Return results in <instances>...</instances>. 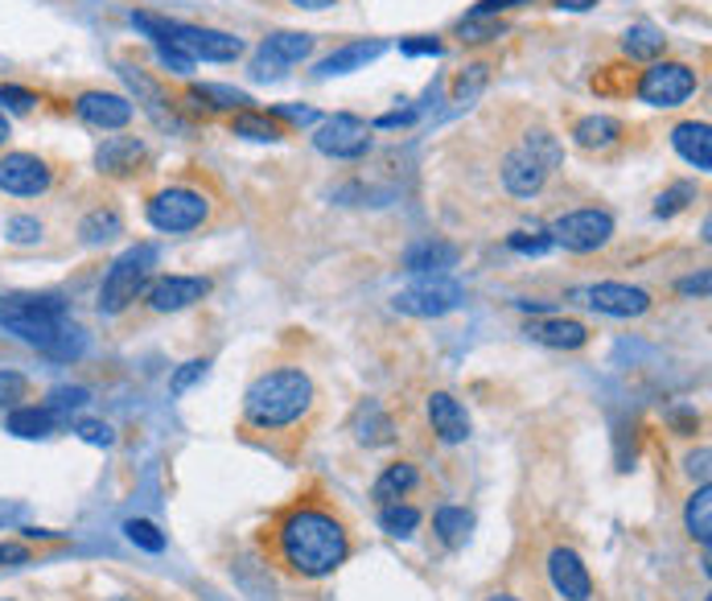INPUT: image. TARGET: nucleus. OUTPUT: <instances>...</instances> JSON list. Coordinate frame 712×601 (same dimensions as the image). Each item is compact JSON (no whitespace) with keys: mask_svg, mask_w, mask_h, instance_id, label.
I'll return each instance as SVG.
<instances>
[{"mask_svg":"<svg viewBox=\"0 0 712 601\" xmlns=\"http://www.w3.org/2000/svg\"><path fill=\"white\" fill-rule=\"evenodd\" d=\"M453 263H457V247L445 240H420L404 252V272L416 277H445Z\"/></svg>","mask_w":712,"mask_h":601,"instance_id":"4be33fe9","label":"nucleus"},{"mask_svg":"<svg viewBox=\"0 0 712 601\" xmlns=\"http://www.w3.org/2000/svg\"><path fill=\"white\" fill-rule=\"evenodd\" d=\"M314 145H318V152L334 157V161H358V157L371 152V124L351 112H337L318 124Z\"/></svg>","mask_w":712,"mask_h":601,"instance_id":"9d476101","label":"nucleus"},{"mask_svg":"<svg viewBox=\"0 0 712 601\" xmlns=\"http://www.w3.org/2000/svg\"><path fill=\"white\" fill-rule=\"evenodd\" d=\"M87 400H91V392H87V388H54L46 408H54V413L62 416V413H71V408H83Z\"/></svg>","mask_w":712,"mask_h":601,"instance_id":"37998d69","label":"nucleus"},{"mask_svg":"<svg viewBox=\"0 0 712 601\" xmlns=\"http://www.w3.org/2000/svg\"><path fill=\"white\" fill-rule=\"evenodd\" d=\"M21 400H29V379L21 371H0V408H21Z\"/></svg>","mask_w":712,"mask_h":601,"instance_id":"58836bf2","label":"nucleus"},{"mask_svg":"<svg viewBox=\"0 0 712 601\" xmlns=\"http://www.w3.org/2000/svg\"><path fill=\"white\" fill-rule=\"evenodd\" d=\"M152 263H157V247L152 244L128 247V252L108 268V277H103V289H99V314L115 318V314H124L136 297H145L149 277H152Z\"/></svg>","mask_w":712,"mask_h":601,"instance_id":"423d86ee","label":"nucleus"},{"mask_svg":"<svg viewBox=\"0 0 712 601\" xmlns=\"http://www.w3.org/2000/svg\"><path fill=\"white\" fill-rule=\"evenodd\" d=\"M95 165L103 177H136L149 165V149L140 136H108L95 152Z\"/></svg>","mask_w":712,"mask_h":601,"instance_id":"f3484780","label":"nucleus"},{"mask_svg":"<svg viewBox=\"0 0 712 601\" xmlns=\"http://www.w3.org/2000/svg\"><path fill=\"white\" fill-rule=\"evenodd\" d=\"M527 339L540 342V346H552V351H581L589 342V326L577 318H544L527 326Z\"/></svg>","mask_w":712,"mask_h":601,"instance_id":"aec40b11","label":"nucleus"},{"mask_svg":"<svg viewBox=\"0 0 712 601\" xmlns=\"http://www.w3.org/2000/svg\"><path fill=\"white\" fill-rule=\"evenodd\" d=\"M506 247L519 256H544L552 247V235L548 231H515V235H506Z\"/></svg>","mask_w":712,"mask_h":601,"instance_id":"ea45409f","label":"nucleus"},{"mask_svg":"<svg viewBox=\"0 0 712 601\" xmlns=\"http://www.w3.org/2000/svg\"><path fill=\"white\" fill-rule=\"evenodd\" d=\"M54 182V173L38 152H4L0 157V189L13 198H38Z\"/></svg>","mask_w":712,"mask_h":601,"instance_id":"f8f14e48","label":"nucleus"},{"mask_svg":"<svg viewBox=\"0 0 712 601\" xmlns=\"http://www.w3.org/2000/svg\"><path fill=\"white\" fill-rule=\"evenodd\" d=\"M400 50H404V54H441L445 46L437 38H413V41H400Z\"/></svg>","mask_w":712,"mask_h":601,"instance_id":"09e8293b","label":"nucleus"},{"mask_svg":"<svg viewBox=\"0 0 712 601\" xmlns=\"http://www.w3.org/2000/svg\"><path fill=\"white\" fill-rule=\"evenodd\" d=\"M457 34H462V41H494V38H503V34H506V21L474 17V13H469V17L457 25Z\"/></svg>","mask_w":712,"mask_h":601,"instance_id":"f704fd0d","label":"nucleus"},{"mask_svg":"<svg viewBox=\"0 0 712 601\" xmlns=\"http://www.w3.org/2000/svg\"><path fill=\"white\" fill-rule=\"evenodd\" d=\"M622 124L618 120H614V115H585L581 124H577V128H573V136H577V145H581V149H610V145H618L622 140Z\"/></svg>","mask_w":712,"mask_h":601,"instance_id":"c756f323","label":"nucleus"},{"mask_svg":"<svg viewBox=\"0 0 712 601\" xmlns=\"http://www.w3.org/2000/svg\"><path fill=\"white\" fill-rule=\"evenodd\" d=\"M667 50V38L659 34L655 25H630L626 34H622V54L626 58H635V62H655L659 54Z\"/></svg>","mask_w":712,"mask_h":601,"instance_id":"7c9ffc66","label":"nucleus"},{"mask_svg":"<svg viewBox=\"0 0 712 601\" xmlns=\"http://www.w3.org/2000/svg\"><path fill=\"white\" fill-rule=\"evenodd\" d=\"M75 432L87 441V445H115V432H112V425H103V420H75Z\"/></svg>","mask_w":712,"mask_h":601,"instance_id":"c03bdc74","label":"nucleus"},{"mask_svg":"<svg viewBox=\"0 0 712 601\" xmlns=\"http://www.w3.org/2000/svg\"><path fill=\"white\" fill-rule=\"evenodd\" d=\"M75 115L99 132H120L132 124V103L115 91H83L75 99Z\"/></svg>","mask_w":712,"mask_h":601,"instance_id":"dca6fc26","label":"nucleus"},{"mask_svg":"<svg viewBox=\"0 0 712 601\" xmlns=\"http://www.w3.org/2000/svg\"><path fill=\"white\" fill-rule=\"evenodd\" d=\"M231 132H235V136H244V140H260V145H281L284 136H289L277 115L256 112V108L231 115Z\"/></svg>","mask_w":712,"mask_h":601,"instance_id":"cd10ccee","label":"nucleus"},{"mask_svg":"<svg viewBox=\"0 0 712 601\" xmlns=\"http://www.w3.org/2000/svg\"><path fill=\"white\" fill-rule=\"evenodd\" d=\"M577 297H585V305L598 309V314H605V318H642V314L651 309V293H647V289L618 284V281L593 284V289H585Z\"/></svg>","mask_w":712,"mask_h":601,"instance_id":"ddd939ff","label":"nucleus"},{"mask_svg":"<svg viewBox=\"0 0 712 601\" xmlns=\"http://www.w3.org/2000/svg\"><path fill=\"white\" fill-rule=\"evenodd\" d=\"M21 515H25V507H21V503H4V499H0V527L17 524Z\"/></svg>","mask_w":712,"mask_h":601,"instance_id":"864d4df0","label":"nucleus"},{"mask_svg":"<svg viewBox=\"0 0 712 601\" xmlns=\"http://www.w3.org/2000/svg\"><path fill=\"white\" fill-rule=\"evenodd\" d=\"M556 9H564V13H585V9H593V4H601V0H552Z\"/></svg>","mask_w":712,"mask_h":601,"instance_id":"6e6d98bb","label":"nucleus"},{"mask_svg":"<svg viewBox=\"0 0 712 601\" xmlns=\"http://www.w3.org/2000/svg\"><path fill=\"white\" fill-rule=\"evenodd\" d=\"M34 103H38V95L25 91V87H13V83H0V112L9 108V112H34Z\"/></svg>","mask_w":712,"mask_h":601,"instance_id":"79ce46f5","label":"nucleus"},{"mask_svg":"<svg viewBox=\"0 0 712 601\" xmlns=\"http://www.w3.org/2000/svg\"><path fill=\"white\" fill-rule=\"evenodd\" d=\"M351 432H355L358 445H367V450H379V445H392V441H395L392 416L383 413V404H379V400L358 404L355 420H351Z\"/></svg>","mask_w":712,"mask_h":601,"instance_id":"393cba45","label":"nucleus"},{"mask_svg":"<svg viewBox=\"0 0 712 601\" xmlns=\"http://www.w3.org/2000/svg\"><path fill=\"white\" fill-rule=\"evenodd\" d=\"M58 420L62 416L54 413V408H46V404H21V408H13L9 413V420H4V429L13 432V437H25V441H38V437H50V432L58 429Z\"/></svg>","mask_w":712,"mask_h":601,"instance_id":"a878e982","label":"nucleus"},{"mask_svg":"<svg viewBox=\"0 0 712 601\" xmlns=\"http://www.w3.org/2000/svg\"><path fill=\"white\" fill-rule=\"evenodd\" d=\"M548 581L564 601H593V577L568 544H556L548 552Z\"/></svg>","mask_w":712,"mask_h":601,"instance_id":"4468645a","label":"nucleus"},{"mask_svg":"<svg viewBox=\"0 0 712 601\" xmlns=\"http://www.w3.org/2000/svg\"><path fill=\"white\" fill-rule=\"evenodd\" d=\"M124 235V214L112 207V203H103V207H95L83 214V223H78V240L83 244H112V240H120Z\"/></svg>","mask_w":712,"mask_h":601,"instance_id":"bb28decb","label":"nucleus"},{"mask_svg":"<svg viewBox=\"0 0 712 601\" xmlns=\"http://www.w3.org/2000/svg\"><path fill=\"white\" fill-rule=\"evenodd\" d=\"M487 601H519V598H511V593H490Z\"/></svg>","mask_w":712,"mask_h":601,"instance_id":"bf43d9fd","label":"nucleus"},{"mask_svg":"<svg viewBox=\"0 0 712 601\" xmlns=\"http://www.w3.org/2000/svg\"><path fill=\"white\" fill-rule=\"evenodd\" d=\"M672 145H675V152H679L688 165H696L700 173L712 170V128L704 120H684V124H675Z\"/></svg>","mask_w":712,"mask_h":601,"instance_id":"412c9836","label":"nucleus"},{"mask_svg":"<svg viewBox=\"0 0 712 601\" xmlns=\"http://www.w3.org/2000/svg\"><path fill=\"white\" fill-rule=\"evenodd\" d=\"M379 527L395 536V540H408L416 527H420V511L413 503H383L379 507Z\"/></svg>","mask_w":712,"mask_h":601,"instance_id":"72a5a7b5","label":"nucleus"},{"mask_svg":"<svg viewBox=\"0 0 712 601\" xmlns=\"http://www.w3.org/2000/svg\"><path fill=\"white\" fill-rule=\"evenodd\" d=\"M318 408V388L309 371L300 367H272L256 376V383L244 392V429L284 437V432L305 429V420Z\"/></svg>","mask_w":712,"mask_h":601,"instance_id":"f03ea898","label":"nucleus"},{"mask_svg":"<svg viewBox=\"0 0 712 601\" xmlns=\"http://www.w3.org/2000/svg\"><path fill=\"white\" fill-rule=\"evenodd\" d=\"M108 601H136V598H108Z\"/></svg>","mask_w":712,"mask_h":601,"instance_id":"052dcab7","label":"nucleus"},{"mask_svg":"<svg viewBox=\"0 0 712 601\" xmlns=\"http://www.w3.org/2000/svg\"><path fill=\"white\" fill-rule=\"evenodd\" d=\"M388 50V41H346V46H337L330 58H321L318 62V75L321 78H334V75H351V71H363L367 62H376L379 54Z\"/></svg>","mask_w":712,"mask_h":601,"instance_id":"b1692460","label":"nucleus"},{"mask_svg":"<svg viewBox=\"0 0 712 601\" xmlns=\"http://www.w3.org/2000/svg\"><path fill=\"white\" fill-rule=\"evenodd\" d=\"M688 474L700 478V482H709V445H700V450L688 457Z\"/></svg>","mask_w":712,"mask_h":601,"instance_id":"8fccbe9b","label":"nucleus"},{"mask_svg":"<svg viewBox=\"0 0 712 601\" xmlns=\"http://www.w3.org/2000/svg\"><path fill=\"white\" fill-rule=\"evenodd\" d=\"M684 527H688V536H692L700 548H709L712 540V490L709 482H700L692 499H688V507H684Z\"/></svg>","mask_w":712,"mask_h":601,"instance_id":"2f4dec72","label":"nucleus"},{"mask_svg":"<svg viewBox=\"0 0 712 601\" xmlns=\"http://www.w3.org/2000/svg\"><path fill=\"white\" fill-rule=\"evenodd\" d=\"M432 531L441 536V544L462 548L469 540V531H474V515H469L466 507H437V515H432Z\"/></svg>","mask_w":712,"mask_h":601,"instance_id":"473e14b6","label":"nucleus"},{"mask_svg":"<svg viewBox=\"0 0 712 601\" xmlns=\"http://www.w3.org/2000/svg\"><path fill=\"white\" fill-rule=\"evenodd\" d=\"M124 536H128L136 548H145V552H165V531L149 519H128L124 524Z\"/></svg>","mask_w":712,"mask_h":601,"instance_id":"c9c22d12","label":"nucleus"},{"mask_svg":"<svg viewBox=\"0 0 712 601\" xmlns=\"http://www.w3.org/2000/svg\"><path fill=\"white\" fill-rule=\"evenodd\" d=\"M29 564V548L25 544H0V568H17Z\"/></svg>","mask_w":712,"mask_h":601,"instance_id":"de8ad7c7","label":"nucleus"},{"mask_svg":"<svg viewBox=\"0 0 712 601\" xmlns=\"http://www.w3.org/2000/svg\"><path fill=\"white\" fill-rule=\"evenodd\" d=\"M207 293H210L207 277H157L145 289V300H149L152 314H182L189 305H198Z\"/></svg>","mask_w":712,"mask_h":601,"instance_id":"2eb2a0df","label":"nucleus"},{"mask_svg":"<svg viewBox=\"0 0 712 601\" xmlns=\"http://www.w3.org/2000/svg\"><path fill=\"white\" fill-rule=\"evenodd\" d=\"M466 300V289L450 277H429V281L413 284L404 293H395V309L408 318H445Z\"/></svg>","mask_w":712,"mask_h":601,"instance_id":"9b49d317","label":"nucleus"},{"mask_svg":"<svg viewBox=\"0 0 712 601\" xmlns=\"http://www.w3.org/2000/svg\"><path fill=\"white\" fill-rule=\"evenodd\" d=\"M416 112H388L376 120V128H404V124H413Z\"/></svg>","mask_w":712,"mask_h":601,"instance_id":"3c124183","label":"nucleus"},{"mask_svg":"<svg viewBox=\"0 0 712 601\" xmlns=\"http://www.w3.org/2000/svg\"><path fill=\"white\" fill-rule=\"evenodd\" d=\"M272 115H277V120H297V124H309V120H314L309 108H272Z\"/></svg>","mask_w":712,"mask_h":601,"instance_id":"603ef678","label":"nucleus"},{"mask_svg":"<svg viewBox=\"0 0 712 601\" xmlns=\"http://www.w3.org/2000/svg\"><path fill=\"white\" fill-rule=\"evenodd\" d=\"M552 244H561L564 252H598L614 240V214L610 210H598V207H585V210H568L561 214L556 223H552Z\"/></svg>","mask_w":712,"mask_h":601,"instance_id":"1a4fd4ad","label":"nucleus"},{"mask_svg":"<svg viewBox=\"0 0 712 601\" xmlns=\"http://www.w3.org/2000/svg\"><path fill=\"white\" fill-rule=\"evenodd\" d=\"M416 482H420V474H416L413 462H392V466H388V470L376 478V487H371V499H376L379 507H383V503H400V499H404V494H408Z\"/></svg>","mask_w":712,"mask_h":601,"instance_id":"c85d7f7f","label":"nucleus"},{"mask_svg":"<svg viewBox=\"0 0 712 601\" xmlns=\"http://www.w3.org/2000/svg\"><path fill=\"white\" fill-rule=\"evenodd\" d=\"M9 136H13V128H9V115L0 112V145H4V140H9Z\"/></svg>","mask_w":712,"mask_h":601,"instance_id":"13d9d810","label":"nucleus"},{"mask_svg":"<svg viewBox=\"0 0 712 601\" xmlns=\"http://www.w3.org/2000/svg\"><path fill=\"white\" fill-rule=\"evenodd\" d=\"M561 161H564L561 140L536 124V128H527L515 140V149H506L503 165H499L503 189L511 198H536L548 186V177L561 170Z\"/></svg>","mask_w":712,"mask_h":601,"instance_id":"20e7f679","label":"nucleus"},{"mask_svg":"<svg viewBox=\"0 0 712 601\" xmlns=\"http://www.w3.org/2000/svg\"><path fill=\"white\" fill-rule=\"evenodd\" d=\"M145 214H149V223L157 226V231H165V235H182V231H198V226H207L210 198L198 186L177 182V186L157 189L149 203H145Z\"/></svg>","mask_w":712,"mask_h":601,"instance_id":"0eeeda50","label":"nucleus"},{"mask_svg":"<svg viewBox=\"0 0 712 601\" xmlns=\"http://www.w3.org/2000/svg\"><path fill=\"white\" fill-rule=\"evenodd\" d=\"M293 9H309V13H321V9H330V4H337V0H289Z\"/></svg>","mask_w":712,"mask_h":601,"instance_id":"4d7b16f0","label":"nucleus"},{"mask_svg":"<svg viewBox=\"0 0 712 601\" xmlns=\"http://www.w3.org/2000/svg\"><path fill=\"white\" fill-rule=\"evenodd\" d=\"M132 25L145 34V38L157 41V50H177L189 62H235L244 54V41L231 38V34H219V29H207V25H186V21H169L157 17V13H132Z\"/></svg>","mask_w":712,"mask_h":601,"instance_id":"39448f33","label":"nucleus"},{"mask_svg":"<svg viewBox=\"0 0 712 601\" xmlns=\"http://www.w3.org/2000/svg\"><path fill=\"white\" fill-rule=\"evenodd\" d=\"M519 4H531V0H478L474 4V17H499L506 9H519Z\"/></svg>","mask_w":712,"mask_h":601,"instance_id":"49530a36","label":"nucleus"},{"mask_svg":"<svg viewBox=\"0 0 712 601\" xmlns=\"http://www.w3.org/2000/svg\"><path fill=\"white\" fill-rule=\"evenodd\" d=\"M0 330L17 334L21 342L38 346L41 355L50 358H78L83 346H87L83 330L66 314V300L50 297V293H13V297H0Z\"/></svg>","mask_w":712,"mask_h":601,"instance_id":"7ed1b4c3","label":"nucleus"},{"mask_svg":"<svg viewBox=\"0 0 712 601\" xmlns=\"http://www.w3.org/2000/svg\"><path fill=\"white\" fill-rule=\"evenodd\" d=\"M688 203H696V186H692V182H675L672 189H663V194H659L655 214H659V219H672V214H679Z\"/></svg>","mask_w":712,"mask_h":601,"instance_id":"e433bc0d","label":"nucleus"},{"mask_svg":"<svg viewBox=\"0 0 712 601\" xmlns=\"http://www.w3.org/2000/svg\"><path fill=\"white\" fill-rule=\"evenodd\" d=\"M120 75L128 78L132 91H136V99L145 103V112H149L152 120L161 124V128H182V115H177V99H169V95L161 91V87H157V83H152V78L145 75V71H140V66H124Z\"/></svg>","mask_w":712,"mask_h":601,"instance_id":"6ab92c4d","label":"nucleus"},{"mask_svg":"<svg viewBox=\"0 0 712 601\" xmlns=\"http://www.w3.org/2000/svg\"><path fill=\"white\" fill-rule=\"evenodd\" d=\"M679 293H700V297H704V293H709V272H700V277H688V281L679 284Z\"/></svg>","mask_w":712,"mask_h":601,"instance_id":"5fc2aeb1","label":"nucleus"},{"mask_svg":"<svg viewBox=\"0 0 712 601\" xmlns=\"http://www.w3.org/2000/svg\"><path fill=\"white\" fill-rule=\"evenodd\" d=\"M351 527L334 507L305 503L297 499L293 507L277 511L268 524V552L289 577L297 581H326L342 564L351 561Z\"/></svg>","mask_w":712,"mask_h":601,"instance_id":"f257e3e1","label":"nucleus"},{"mask_svg":"<svg viewBox=\"0 0 712 601\" xmlns=\"http://www.w3.org/2000/svg\"><path fill=\"white\" fill-rule=\"evenodd\" d=\"M9 240H13V244H38L41 223L38 219H29V214H17V219H9Z\"/></svg>","mask_w":712,"mask_h":601,"instance_id":"a18cd8bd","label":"nucleus"},{"mask_svg":"<svg viewBox=\"0 0 712 601\" xmlns=\"http://www.w3.org/2000/svg\"><path fill=\"white\" fill-rule=\"evenodd\" d=\"M700 87V78L688 62H667V58H655L642 75L635 78V95L642 103H651V108H679V103H688Z\"/></svg>","mask_w":712,"mask_h":601,"instance_id":"6e6552de","label":"nucleus"},{"mask_svg":"<svg viewBox=\"0 0 712 601\" xmlns=\"http://www.w3.org/2000/svg\"><path fill=\"white\" fill-rule=\"evenodd\" d=\"M318 41L309 34H297V29H281V34H268L260 46V66H297L305 58L314 54Z\"/></svg>","mask_w":712,"mask_h":601,"instance_id":"5701e85b","label":"nucleus"},{"mask_svg":"<svg viewBox=\"0 0 712 601\" xmlns=\"http://www.w3.org/2000/svg\"><path fill=\"white\" fill-rule=\"evenodd\" d=\"M490 78V66L487 62H474V66H462L457 78H453V99H474V95L482 91V83Z\"/></svg>","mask_w":712,"mask_h":601,"instance_id":"4c0bfd02","label":"nucleus"},{"mask_svg":"<svg viewBox=\"0 0 712 601\" xmlns=\"http://www.w3.org/2000/svg\"><path fill=\"white\" fill-rule=\"evenodd\" d=\"M207 358H189V363H182V367H177V371H173V379H169V392L173 395H186L189 388H194V383H198V379H207Z\"/></svg>","mask_w":712,"mask_h":601,"instance_id":"a19ab883","label":"nucleus"},{"mask_svg":"<svg viewBox=\"0 0 712 601\" xmlns=\"http://www.w3.org/2000/svg\"><path fill=\"white\" fill-rule=\"evenodd\" d=\"M425 413H429V429L437 432L445 445H462L469 437V413L450 392H432L429 400H425Z\"/></svg>","mask_w":712,"mask_h":601,"instance_id":"a211bd4d","label":"nucleus"}]
</instances>
